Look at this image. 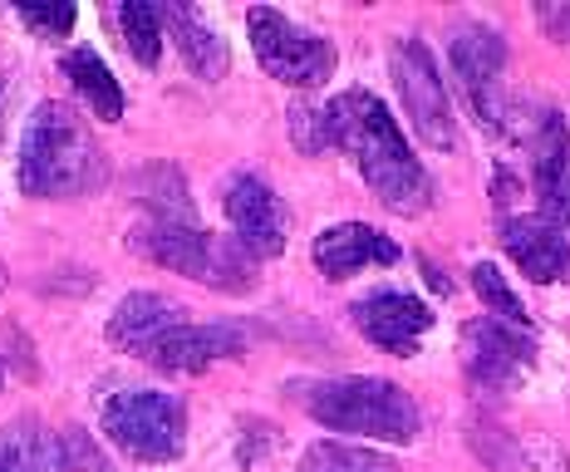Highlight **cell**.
Here are the masks:
<instances>
[{
  "label": "cell",
  "mask_w": 570,
  "mask_h": 472,
  "mask_svg": "<svg viewBox=\"0 0 570 472\" xmlns=\"http://www.w3.org/2000/svg\"><path fill=\"white\" fill-rule=\"evenodd\" d=\"M531 370H537V340H531V330L502 325V321H492V315L462 325V374H468L472 389H482V394H507V389H517Z\"/></svg>",
  "instance_id": "cell-9"
},
{
  "label": "cell",
  "mask_w": 570,
  "mask_h": 472,
  "mask_svg": "<svg viewBox=\"0 0 570 472\" xmlns=\"http://www.w3.org/2000/svg\"><path fill=\"white\" fill-rule=\"evenodd\" d=\"M301 404L325 433H350L364 443H413L423 429V413L413 394H403L394 380L374 374H340V380L295 384Z\"/></svg>",
  "instance_id": "cell-3"
},
{
  "label": "cell",
  "mask_w": 570,
  "mask_h": 472,
  "mask_svg": "<svg viewBox=\"0 0 570 472\" xmlns=\"http://www.w3.org/2000/svg\"><path fill=\"white\" fill-rule=\"evenodd\" d=\"M99 429L118 453L138 463H177L187 448V409L163 389H124L104 404Z\"/></svg>",
  "instance_id": "cell-5"
},
{
  "label": "cell",
  "mask_w": 570,
  "mask_h": 472,
  "mask_svg": "<svg viewBox=\"0 0 570 472\" xmlns=\"http://www.w3.org/2000/svg\"><path fill=\"white\" fill-rule=\"evenodd\" d=\"M246 30H252V50L261 59V69L291 89L325 85L340 65L335 45H330L325 35L295 26L291 16H281V10H266V6L246 10Z\"/></svg>",
  "instance_id": "cell-6"
},
{
  "label": "cell",
  "mask_w": 570,
  "mask_h": 472,
  "mask_svg": "<svg viewBox=\"0 0 570 472\" xmlns=\"http://www.w3.org/2000/svg\"><path fill=\"white\" fill-rule=\"evenodd\" d=\"M354 330H360L370 345L399 354V360H413L423 345V335L433 330V311L409 291H374L364 301H354Z\"/></svg>",
  "instance_id": "cell-11"
},
{
  "label": "cell",
  "mask_w": 570,
  "mask_h": 472,
  "mask_svg": "<svg viewBox=\"0 0 570 472\" xmlns=\"http://www.w3.org/2000/svg\"><path fill=\"white\" fill-rule=\"evenodd\" d=\"M65 79L75 85L79 99L89 104V118H104V124H118V118H124V89H118L109 65H104L94 50H69L65 55Z\"/></svg>",
  "instance_id": "cell-19"
},
{
  "label": "cell",
  "mask_w": 570,
  "mask_h": 472,
  "mask_svg": "<svg viewBox=\"0 0 570 472\" xmlns=\"http://www.w3.org/2000/svg\"><path fill=\"white\" fill-rule=\"evenodd\" d=\"M242 350H246L242 330L183 321V325H173L168 335L153 340L138 360H148L153 370H163V374H202V370H212L217 360H236Z\"/></svg>",
  "instance_id": "cell-14"
},
{
  "label": "cell",
  "mask_w": 570,
  "mask_h": 472,
  "mask_svg": "<svg viewBox=\"0 0 570 472\" xmlns=\"http://www.w3.org/2000/svg\"><path fill=\"white\" fill-rule=\"evenodd\" d=\"M0 380H6V364H0Z\"/></svg>",
  "instance_id": "cell-28"
},
{
  "label": "cell",
  "mask_w": 570,
  "mask_h": 472,
  "mask_svg": "<svg viewBox=\"0 0 570 472\" xmlns=\"http://www.w3.org/2000/svg\"><path fill=\"white\" fill-rule=\"evenodd\" d=\"M0 472H69L65 439L50 433L40 419H16L0 429Z\"/></svg>",
  "instance_id": "cell-18"
},
{
  "label": "cell",
  "mask_w": 570,
  "mask_h": 472,
  "mask_svg": "<svg viewBox=\"0 0 570 472\" xmlns=\"http://www.w3.org/2000/svg\"><path fill=\"white\" fill-rule=\"evenodd\" d=\"M472 291L482 295V305H487V315H492V321L517 325V330H531V315H527V305H521V295L507 286V276L492 262L472 266Z\"/></svg>",
  "instance_id": "cell-23"
},
{
  "label": "cell",
  "mask_w": 570,
  "mask_h": 472,
  "mask_svg": "<svg viewBox=\"0 0 570 472\" xmlns=\"http://www.w3.org/2000/svg\"><path fill=\"white\" fill-rule=\"evenodd\" d=\"M138 203L153 207V222H183V227H197V212H193V197H187V183L183 173L158 163L138 177Z\"/></svg>",
  "instance_id": "cell-20"
},
{
  "label": "cell",
  "mask_w": 570,
  "mask_h": 472,
  "mask_svg": "<svg viewBox=\"0 0 570 472\" xmlns=\"http://www.w3.org/2000/svg\"><path fill=\"white\" fill-rule=\"evenodd\" d=\"M448 65L453 79L468 99L472 118L487 134H502L507 128V99H502V69H507V40L487 26H462L448 40Z\"/></svg>",
  "instance_id": "cell-8"
},
{
  "label": "cell",
  "mask_w": 570,
  "mask_h": 472,
  "mask_svg": "<svg viewBox=\"0 0 570 472\" xmlns=\"http://www.w3.org/2000/svg\"><path fill=\"white\" fill-rule=\"evenodd\" d=\"M301 472H399V468L389 463L384 453L364 448V443H335V439H330V443L305 448Z\"/></svg>",
  "instance_id": "cell-22"
},
{
  "label": "cell",
  "mask_w": 570,
  "mask_h": 472,
  "mask_svg": "<svg viewBox=\"0 0 570 472\" xmlns=\"http://www.w3.org/2000/svg\"><path fill=\"white\" fill-rule=\"evenodd\" d=\"M541 16L556 26V35H570V6H561V16H556V10H541Z\"/></svg>",
  "instance_id": "cell-27"
},
{
  "label": "cell",
  "mask_w": 570,
  "mask_h": 472,
  "mask_svg": "<svg viewBox=\"0 0 570 472\" xmlns=\"http://www.w3.org/2000/svg\"><path fill=\"white\" fill-rule=\"evenodd\" d=\"M59 439H65V463H69V472H109L104 468V458H99V448L89 443V433L85 429H65L59 433Z\"/></svg>",
  "instance_id": "cell-25"
},
{
  "label": "cell",
  "mask_w": 570,
  "mask_h": 472,
  "mask_svg": "<svg viewBox=\"0 0 570 472\" xmlns=\"http://www.w3.org/2000/svg\"><path fill=\"white\" fill-rule=\"evenodd\" d=\"M10 94H16V85H10V75H0V138H6V118H10Z\"/></svg>",
  "instance_id": "cell-26"
},
{
  "label": "cell",
  "mask_w": 570,
  "mask_h": 472,
  "mask_svg": "<svg viewBox=\"0 0 570 472\" xmlns=\"http://www.w3.org/2000/svg\"><path fill=\"white\" fill-rule=\"evenodd\" d=\"M502 252L517 262V271L527 281H537V286H556V281H566L570 286V242L566 232H556L551 222L541 217H502Z\"/></svg>",
  "instance_id": "cell-15"
},
{
  "label": "cell",
  "mask_w": 570,
  "mask_h": 472,
  "mask_svg": "<svg viewBox=\"0 0 570 472\" xmlns=\"http://www.w3.org/2000/svg\"><path fill=\"white\" fill-rule=\"evenodd\" d=\"M104 177H109V163L79 109L45 99L26 118V138H20V193L69 203V197L99 193Z\"/></svg>",
  "instance_id": "cell-2"
},
{
  "label": "cell",
  "mask_w": 570,
  "mask_h": 472,
  "mask_svg": "<svg viewBox=\"0 0 570 472\" xmlns=\"http://www.w3.org/2000/svg\"><path fill=\"white\" fill-rule=\"evenodd\" d=\"M20 20L40 35H69L75 30V6H20Z\"/></svg>",
  "instance_id": "cell-24"
},
{
  "label": "cell",
  "mask_w": 570,
  "mask_h": 472,
  "mask_svg": "<svg viewBox=\"0 0 570 472\" xmlns=\"http://www.w3.org/2000/svg\"><path fill=\"white\" fill-rule=\"evenodd\" d=\"M291 128L305 153H325V148L350 153L360 177L374 187V197L399 217H419L433 203V177L423 173V163L403 144L399 118L370 89L335 94L330 104H315V109L305 104V109L291 114Z\"/></svg>",
  "instance_id": "cell-1"
},
{
  "label": "cell",
  "mask_w": 570,
  "mask_h": 472,
  "mask_svg": "<svg viewBox=\"0 0 570 472\" xmlns=\"http://www.w3.org/2000/svg\"><path fill=\"white\" fill-rule=\"evenodd\" d=\"M128 246L153 266H168L187 281H202L212 291H252L256 286V262L242 252L236 236H212L202 227H183V222H142L128 232Z\"/></svg>",
  "instance_id": "cell-4"
},
{
  "label": "cell",
  "mask_w": 570,
  "mask_h": 472,
  "mask_svg": "<svg viewBox=\"0 0 570 472\" xmlns=\"http://www.w3.org/2000/svg\"><path fill=\"white\" fill-rule=\"evenodd\" d=\"M173 325H183V305L168 301V295H153V291H134L114 305L109 315V345L142 354L158 335H168Z\"/></svg>",
  "instance_id": "cell-17"
},
{
  "label": "cell",
  "mask_w": 570,
  "mask_h": 472,
  "mask_svg": "<svg viewBox=\"0 0 570 472\" xmlns=\"http://www.w3.org/2000/svg\"><path fill=\"white\" fill-rule=\"evenodd\" d=\"M163 26L173 30L177 40V55L187 59V69H193L197 79H207V85H217L222 75L232 69V55H227V40H222V30L212 26L202 10L193 6H163Z\"/></svg>",
  "instance_id": "cell-16"
},
{
  "label": "cell",
  "mask_w": 570,
  "mask_h": 472,
  "mask_svg": "<svg viewBox=\"0 0 570 472\" xmlns=\"http://www.w3.org/2000/svg\"><path fill=\"white\" fill-rule=\"evenodd\" d=\"M389 65H394V85H399V99H403V114H409L413 134L433 153H458L462 134H458L453 99H448V89H443L433 50H428L423 40H399Z\"/></svg>",
  "instance_id": "cell-7"
},
{
  "label": "cell",
  "mask_w": 570,
  "mask_h": 472,
  "mask_svg": "<svg viewBox=\"0 0 570 472\" xmlns=\"http://www.w3.org/2000/svg\"><path fill=\"white\" fill-rule=\"evenodd\" d=\"M531 183H537V217L556 232H570V128L561 114H541L531 134Z\"/></svg>",
  "instance_id": "cell-12"
},
{
  "label": "cell",
  "mask_w": 570,
  "mask_h": 472,
  "mask_svg": "<svg viewBox=\"0 0 570 472\" xmlns=\"http://www.w3.org/2000/svg\"><path fill=\"white\" fill-rule=\"evenodd\" d=\"M222 212L232 222V236L252 262H276L291 242V217H285L281 197L271 193L266 177L256 173H232L222 187Z\"/></svg>",
  "instance_id": "cell-10"
},
{
  "label": "cell",
  "mask_w": 570,
  "mask_h": 472,
  "mask_svg": "<svg viewBox=\"0 0 570 472\" xmlns=\"http://www.w3.org/2000/svg\"><path fill=\"white\" fill-rule=\"evenodd\" d=\"M118 30H124L128 55H134L142 69L158 65L163 30H168V26H163V6H148V0H124V6H118Z\"/></svg>",
  "instance_id": "cell-21"
},
{
  "label": "cell",
  "mask_w": 570,
  "mask_h": 472,
  "mask_svg": "<svg viewBox=\"0 0 570 472\" xmlns=\"http://www.w3.org/2000/svg\"><path fill=\"white\" fill-rule=\"evenodd\" d=\"M399 242L389 232L370 227V222H340V227H325L311 246V262L325 281H350L370 266H394L399 262Z\"/></svg>",
  "instance_id": "cell-13"
}]
</instances>
